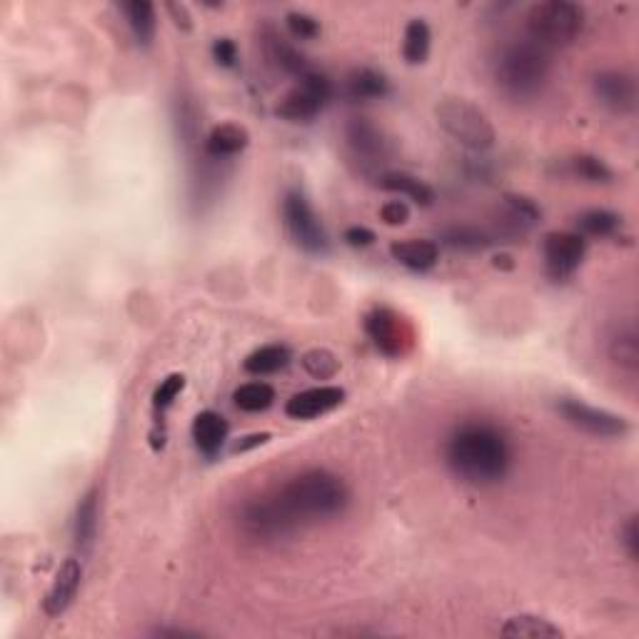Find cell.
<instances>
[{
    "label": "cell",
    "mask_w": 639,
    "mask_h": 639,
    "mask_svg": "<svg viewBox=\"0 0 639 639\" xmlns=\"http://www.w3.org/2000/svg\"><path fill=\"white\" fill-rule=\"evenodd\" d=\"M445 462L457 480L475 487L497 485L512 467V447L492 422H465L445 445Z\"/></svg>",
    "instance_id": "cell-1"
},
{
    "label": "cell",
    "mask_w": 639,
    "mask_h": 639,
    "mask_svg": "<svg viewBox=\"0 0 639 639\" xmlns=\"http://www.w3.org/2000/svg\"><path fill=\"white\" fill-rule=\"evenodd\" d=\"M273 495L298 530L313 522L332 520L350 505V487L330 470L300 472L273 490Z\"/></svg>",
    "instance_id": "cell-2"
},
{
    "label": "cell",
    "mask_w": 639,
    "mask_h": 639,
    "mask_svg": "<svg viewBox=\"0 0 639 639\" xmlns=\"http://www.w3.org/2000/svg\"><path fill=\"white\" fill-rule=\"evenodd\" d=\"M495 83L507 98H535L552 73V50L530 38L512 40L495 58Z\"/></svg>",
    "instance_id": "cell-3"
},
{
    "label": "cell",
    "mask_w": 639,
    "mask_h": 639,
    "mask_svg": "<svg viewBox=\"0 0 639 639\" xmlns=\"http://www.w3.org/2000/svg\"><path fill=\"white\" fill-rule=\"evenodd\" d=\"M527 38L555 50L575 43L585 30V8L572 0H545L527 10Z\"/></svg>",
    "instance_id": "cell-4"
},
{
    "label": "cell",
    "mask_w": 639,
    "mask_h": 639,
    "mask_svg": "<svg viewBox=\"0 0 639 639\" xmlns=\"http://www.w3.org/2000/svg\"><path fill=\"white\" fill-rule=\"evenodd\" d=\"M435 115L440 128L455 143H460L462 148L472 150V153H485V150L495 145L497 133L492 128L490 118L477 105H472L470 100L445 98L435 108Z\"/></svg>",
    "instance_id": "cell-5"
},
{
    "label": "cell",
    "mask_w": 639,
    "mask_h": 639,
    "mask_svg": "<svg viewBox=\"0 0 639 639\" xmlns=\"http://www.w3.org/2000/svg\"><path fill=\"white\" fill-rule=\"evenodd\" d=\"M238 530L243 532L248 540L263 542V545H268V542L288 540V537H293L295 532H300L298 527L290 522V517L285 515L283 507L278 505L273 492L253 497V500L240 505Z\"/></svg>",
    "instance_id": "cell-6"
},
{
    "label": "cell",
    "mask_w": 639,
    "mask_h": 639,
    "mask_svg": "<svg viewBox=\"0 0 639 639\" xmlns=\"http://www.w3.org/2000/svg\"><path fill=\"white\" fill-rule=\"evenodd\" d=\"M283 223L288 228L290 238L300 250L310 255H322L330 248L325 228H322L318 213L310 205L308 195L303 190L293 188L283 198Z\"/></svg>",
    "instance_id": "cell-7"
},
{
    "label": "cell",
    "mask_w": 639,
    "mask_h": 639,
    "mask_svg": "<svg viewBox=\"0 0 639 639\" xmlns=\"http://www.w3.org/2000/svg\"><path fill=\"white\" fill-rule=\"evenodd\" d=\"M330 98V78L318 73V70H310L305 78H300L298 88H293L283 100H280L275 113H278V118L288 120V123H308V120H313L315 115L330 103Z\"/></svg>",
    "instance_id": "cell-8"
},
{
    "label": "cell",
    "mask_w": 639,
    "mask_h": 639,
    "mask_svg": "<svg viewBox=\"0 0 639 639\" xmlns=\"http://www.w3.org/2000/svg\"><path fill=\"white\" fill-rule=\"evenodd\" d=\"M557 412H560L567 425L592 437H607V440H612V437H625L630 432V422L622 415L602 410V407L587 405V402L575 400V397H562L557 402Z\"/></svg>",
    "instance_id": "cell-9"
},
{
    "label": "cell",
    "mask_w": 639,
    "mask_h": 639,
    "mask_svg": "<svg viewBox=\"0 0 639 639\" xmlns=\"http://www.w3.org/2000/svg\"><path fill=\"white\" fill-rule=\"evenodd\" d=\"M345 143L362 173H372L385 165L392 155L390 140L367 118H350V123L345 125Z\"/></svg>",
    "instance_id": "cell-10"
},
{
    "label": "cell",
    "mask_w": 639,
    "mask_h": 639,
    "mask_svg": "<svg viewBox=\"0 0 639 639\" xmlns=\"http://www.w3.org/2000/svg\"><path fill=\"white\" fill-rule=\"evenodd\" d=\"M542 255H545L547 275L562 283L580 270L587 255V240L580 233L555 230V233H547L542 240Z\"/></svg>",
    "instance_id": "cell-11"
},
{
    "label": "cell",
    "mask_w": 639,
    "mask_h": 639,
    "mask_svg": "<svg viewBox=\"0 0 639 639\" xmlns=\"http://www.w3.org/2000/svg\"><path fill=\"white\" fill-rule=\"evenodd\" d=\"M595 98L617 115H632L637 110V80L627 70H600L592 78Z\"/></svg>",
    "instance_id": "cell-12"
},
{
    "label": "cell",
    "mask_w": 639,
    "mask_h": 639,
    "mask_svg": "<svg viewBox=\"0 0 639 639\" xmlns=\"http://www.w3.org/2000/svg\"><path fill=\"white\" fill-rule=\"evenodd\" d=\"M365 332L372 345L387 357H400L405 352V342L410 340L405 322L390 308H375L365 315Z\"/></svg>",
    "instance_id": "cell-13"
},
{
    "label": "cell",
    "mask_w": 639,
    "mask_h": 639,
    "mask_svg": "<svg viewBox=\"0 0 639 639\" xmlns=\"http://www.w3.org/2000/svg\"><path fill=\"white\" fill-rule=\"evenodd\" d=\"M80 580H83V562L78 557H68V560L60 565V570L55 572V580L50 585V590L43 597V612L45 617L55 620V617L65 615L68 607L73 605L75 595L80 590Z\"/></svg>",
    "instance_id": "cell-14"
},
{
    "label": "cell",
    "mask_w": 639,
    "mask_h": 639,
    "mask_svg": "<svg viewBox=\"0 0 639 639\" xmlns=\"http://www.w3.org/2000/svg\"><path fill=\"white\" fill-rule=\"evenodd\" d=\"M342 400H345V390L342 387H310V390L290 397L288 405H285V415L293 417V420H315V417H322L335 410V407H340Z\"/></svg>",
    "instance_id": "cell-15"
},
{
    "label": "cell",
    "mask_w": 639,
    "mask_h": 639,
    "mask_svg": "<svg viewBox=\"0 0 639 639\" xmlns=\"http://www.w3.org/2000/svg\"><path fill=\"white\" fill-rule=\"evenodd\" d=\"M98 527H100V490L98 487H90L78 502V510H75L73 520V545L80 552V557L88 555L93 550L95 540H98Z\"/></svg>",
    "instance_id": "cell-16"
},
{
    "label": "cell",
    "mask_w": 639,
    "mask_h": 639,
    "mask_svg": "<svg viewBox=\"0 0 639 639\" xmlns=\"http://www.w3.org/2000/svg\"><path fill=\"white\" fill-rule=\"evenodd\" d=\"M263 48L270 63H273L278 70H283V73L295 75V78H305V75L310 73L308 58H305V55L300 53V50L295 48L285 35H280L278 30L265 28Z\"/></svg>",
    "instance_id": "cell-17"
},
{
    "label": "cell",
    "mask_w": 639,
    "mask_h": 639,
    "mask_svg": "<svg viewBox=\"0 0 639 639\" xmlns=\"http://www.w3.org/2000/svg\"><path fill=\"white\" fill-rule=\"evenodd\" d=\"M390 255L412 273H427L440 263V245L435 240H397L390 245Z\"/></svg>",
    "instance_id": "cell-18"
},
{
    "label": "cell",
    "mask_w": 639,
    "mask_h": 639,
    "mask_svg": "<svg viewBox=\"0 0 639 639\" xmlns=\"http://www.w3.org/2000/svg\"><path fill=\"white\" fill-rule=\"evenodd\" d=\"M228 432H230L228 420L215 410L200 412V415L193 420V427H190V435H193L195 447H198L205 457H215L220 450H223L225 440H228Z\"/></svg>",
    "instance_id": "cell-19"
},
{
    "label": "cell",
    "mask_w": 639,
    "mask_h": 639,
    "mask_svg": "<svg viewBox=\"0 0 639 639\" xmlns=\"http://www.w3.org/2000/svg\"><path fill=\"white\" fill-rule=\"evenodd\" d=\"M248 145H250V133L243 128V125L223 123V125H215V128L208 133V138H205V153H208L213 160H228L243 153Z\"/></svg>",
    "instance_id": "cell-20"
},
{
    "label": "cell",
    "mask_w": 639,
    "mask_h": 639,
    "mask_svg": "<svg viewBox=\"0 0 639 639\" xmlns=\"http://www.w3.org/2000/svg\"><path fill=\"white\" fill-rule=\"evenodd\" d=\"M377 185L387 193L395 195H405L407 200H412L420 208H430L435 203V190L425 183V180L415 178L410 173H400V170H390V173H380L377 178Z\"/></svg>",
    "instance_id": "cell-21"
},
{
    "label": "cell",
    "mask_w": 639,
    "mask_h": 639,
    "mask_svg": "<svg viewBox=\"0 0 639 639\" xmlns=\"http://www.w3.org/2000/svg\"><path fill=\"white\" fill-rule=\"evenodd\" d=\"M390 93V83L375 68H355L345 78V95L350 100H377Z\"/></svg>",
    "instance_id": "cell-22"
},
{
    "label": "cell",
    "mask_w": 639,
    "mask_h": 639,
    "mask_svg": "<svg viewBox=\"0 0 639 639\" xmlns=\"http://www.w3.org/2000/svg\"><path fill=\"white\" fill-rule=\"evenodd\" d=\"M128 28L138 45H150L155 40V30H158V15H155V5L150 0H128L120 5Z\"/></svg>",
    "instance_id": "cell-23"
},
{
    "label": "cell",
    "mask_w": 639,
    "mask_h": 639,
    "mask_svg": "<svg viewBox=\"0 0 639 639\" xmlns=\"http://www.w3.org/2000/svg\"><path fill=\"white\" fill-rule=\"evenodd\" d=\"M610 360L620 367L627 375H637L639 370V332L635 325H625L610 337V347H607Z\"/></svg>",
    "instance_id": "cell-24"
},
{
    "label": "cell",
    "mask_w": 639,
    "mask_h": 639,
    "mask_svg": "<svg viewBox=\"0 0 639 639\" xmlns=\"http://www.w3.org/2000/svg\"><path fill=\"white\" fill-rule=\"evenodd\" d=\"M502 637H515V639H557L565 632L557 625H552L550 620L537 615H517L505 620V625L500 627Z\"/></svg>",
    "instance_id": "cell-25"
},
{
    "label": "cell",
    "mask_w": 639,
    "mask_h": 639,
    "mask_svg": "<svg viewBox=\"0 0 639 639\" xmlns=\"http://www.w3.org/2000/svg\"><path fill=\"white\" fill-rule=\"evenodd\" d=\"M290 360H293V355H290V350L285 345H263L245 357L243 367L250 375L265 377L285 370L290 365Z\"/></svg>",
    "instance_id": "cell-26"
},
{
    "label": "cell",
    "mask_w": 639,
    "mask_h": 639,
    "mask_svg": "<svg viewBox=\"0 0 639 639\" xmlns=\"http://www.w3.org/2000/svg\"><path fill=\"white\" fill-rule=\"evenodd\" d=\"M442 240L450 248L462 250V253H482L490 245H495V235H490L487 230L475 228V225H455V228H447L442 233Z\"/></svg>",
    "instance_id": "cell-27"
},
{
    "label": "cell",
    "mask_w": 639,
    "mask_h": 639,
    "mask_svg": "<svg viewBox=\"0 0 639 639\" xmlns=\"http://www.w3.org/2000/svg\"><path fill=\"white\" fill-rule=\"evenodd\" d=\"M622 228V218L607 208H590L577 215V230L580 235H592V238H612Z\"/></svg>",
    "instance_id": "cell-28"
},
{
    "label": "cell",
    "mask_w": 639,
    "mask_h": 639,
    "mask_svg": "<svg viewBox=\"0 0 639 639\" xmlns=\"http://www.w3.org/2000/svg\"><path fill=\"white\" fill-rule=\"evenodd\" d=\"M432 30L422 18H412L405 28V40H402V55L410 65H422L430 55Z\"/></svg>",
    "instance_id": "cell-29"
},
{
    "label": "cell",
    "mask_w": 639,
    "mask_h": 639,
    "mask_svg": "<svg viewBox=\"0 0 639 639\" xmlns=\"http://www.w3.org/2000/svg\"><path fill=\"white\" fill-rule=\"evenodd\" d=\"M233 400L243 412H263L275 402V390L268 382H245L233 392Z\"/></svg>",
    "instance_id": "cell-30"
},
{
    "label": "cell",
    "mask_w": 639,
    "mask_h": 639,
    "mask_svg": "<svg viewBox=\"0 0 639 639\" xmlns=\"http://www.w3.org/2000/svg\"><path fill=\"white\" fill-rule=\"evenodd\" d=\"M570 170L572 175H577V178L592 185H607L612 183V178H615V173H612V168L605 163V160L587 153L575 155V158L570 160Z\"/></svg>",
    "instance_id": "cell-31"
},
{
    "label": "cell",
    "mask_w": 639,
    "mask_h": 639,
    "mask_svg": "<svg viewBox=\"0 0 639 639\" xmlns=\"http://www.w3.org/2000/svg\"><path fill=\"white\" fill-rule=\"evenodd\" d=\"M505 205H507V213H510V220L515 223L517 230L530 228V225H535L537 220L542 218V208L535 203V200L527 198V195H517V193L505 195Z\"/></svg>",
    "instance_id": "cell-32"
},
{
    "label": "cell",
    "mask_w": 639,
    "mask_h": 639,
    "mask_svg": "<svg viewBox=\"0 0 639 639\" xmlns=\"http://www.w3.org/2000/svg\"><path fill=\"white\" fill-rule=\"evenodd\" d=\"M303 367L310 377L315 380H332L340 370V360L335 357V352L325 350V347H315V350H308L303 355Z\"/></svg>",
    "instance_id": "cell-33"
},
{
    "label": "cell",
    "mask_w": 639,
    "mask_h": 639,
    "mask_svg": "<svg viewBox=\"0 0 639 639\" xmlns=\"http://www.w3.org/2000/svg\"><path fill=\"white\" fill-rule=\"evenodd\" d=\"M285 25H288L290 35L295 40H315L322 33L320 20L313 18L310 13H303V10H290L285 15Z\"/></svg>",
    "instance_id": "cell-34"
},
{
    "label": "cell",
    "mask_w": 639,
    "mask_h": 639,
    "mask_svg": "<svg viewBox=\"0 0 639 639\" xmlns=\"http://www.w3.org/2000/svg\"><path fill=\"white\" fill-rule=\"evenodd\" d=\"M183 387H185V377L178 375V372H175V375L165 377V380L158 385V390L153 392V407H155V410H158V412L168 410V407L175 402V397H178L180 392H183Z\"/></svg>",
    "instance_id": "cell-35"
},
{
    "label": "cell",
    "mask_w": 639,
    "mask_h": 639,
    "mask_svg": "<svg viewBox=\"0 0 639 639\" xmlns=\"http://www.w3.org/2000/svg\"><path fill=\"white\" fill-rule=\"evenodd\" d=\"M380 218L390 228H397V225H405L410 220V208H407L405 200H387L380 208Z\"/></svg>",
    "instance_id": "cell-36"
},
{
    "label": "cell",
    "mask_w": 639,
    "mask_h": 639,
    "mask_svg": "<svg viewBox=\"0 0 639 639\" xmlns=\"http://www.w3.org/2000/svg\"><path fill=\"white\" fill-rule=\"evenodd\" d=\"M213 58L218 60V65H223V68H233V65L238 63V45H235V40L230 38L215 40Z\"/></svg>",
    "instance_id": "cell-37"
},
{
    "label": "cell",
    "mask_w": 639,
    "mask_h": 639,
    "mask_svg": "<svg viewBox=\"0 0 639 639\" xmlns=\"http://www.w3.org/2000/svg\"><path fill=\"white\" fill-rule=\"evenodd\" d=\"M620 537H622V545H625L627 555H630V560H639V527H637V515H632L630 520L622 525L620 530Z\"/></svg>",
    "instance_id": "cell-38"
},
{
    "label": "cell",
    "mask_w": 639,
    "mask_h": 639,
    "mask_svg": "<svg viewBox=\"0 0 639 639\" xmlns=\"http://www.w3.org/2000/svg\"><path fill=\"white\" fill-rule=\"evenodd\" d=\"M342 240H345L350 248H370V245H375L377 235L372 233L370 228H362V225H352V228L345 230V235H342Z\"/></svg>",
    "instance_id": "cell-39"
},
{
    "label": "cell",
    "mask_w": 639,
    "mask_h": 639,
    "mask_svg": "<svg viewBox=\"0 0 639 639\" xmlns=\"http://www.w3.org/2000/svg\"><path fill=\"white\" fill-rule=\"evenodd\" d=\"M165 10L173 15V23L178 25L180 30H185V33H188V30L193 28V23H190V13L183 3H165Z\"/></svg>",
    "instance_id": "cell-40"
},
{
    "label": "cell",
    "mask_w": 639,
    "mask_h": 639,
    "mask_svg": "<svg viewBox=\"0 0 639 639\" xmlns=\"http://www.w3.org/2000/svg\"><path fill=\"white\" fill-rule=\"evenodd\" d=\"M270 440V435H250V437H245V442H240V445H235V452H245V450H250V447H255V445H263V442H268Z\"/></svg>",
    "instance_id": "cell-41"
},
{
    "label": "cell",
    "mask_w": 639,
    "mask_h": 639,
    "mask_svg": "<svg viewBox=\"0 0 639 639\" xmlns=\"http://www.w3.org/2000/svg\"><path fill=\"white\" fill-rule=\"evenodd\" d=\"M510 260H512L510 255H497V258H495V265H497V268H500V265H505V268H512Z\"/></svg>",
    "instance_id": "cell-42"
}]
</instances>
